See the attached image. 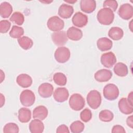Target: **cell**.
I'll return each mask as SVG.
<instances>
[{"label": "cell", "instance_id": "cell-1", "mask_svg": "<svg viewBox=\"0 0 133 133\" xmlns=\"http://www.w3.org/2000/svg\"><path fill=\"white\" fill-rule=\"evenodd\" d=\"M97 18L100 24L108 25L111 24L113 22L114 14L111 9L104 7L98 11Z\"/></svg>", "mask_w": 133, "mask_h": 133}, {"label": "cell", "instance_id": "cell-2", "mask_svg": "<svg viewBox=\"0 0 133 133\" xmlns=\"http://www.w3.org/2000/svg\"><path fill=\"white\" fill-rule=\"evenodd\" d=\"M86 100L87 104L91 109H97L100 107L101 103L100 93L96 90H92L87 94Z\"/></svg>", "mask_w": 133, "mask_h": 133}, {"label": "cell", "instance_id": "cell-3", "mask_svg": "<svg viewBox=\"0 0 133 133\" xmlns=\"http://www.w3.org/2000/svg\"><path fill=\"white\" fill-rule=\"evenodd\" d=\"M69 104L72 110L78 111L84 107L85 101L84 98L81 94L75 93L71 96Z\"/></svg>", "mask_w": 133, "mask_h": 133}, {"label": "cell", "instance_id": "cell-4", "mask_svg": "<svg viewBox=\"0 0 133 133\" xmlns=\"http://www.w3.org/2000/svg\"><path fill=\"white\" fill-rule=\"evenodd\" d=\"M119 89L116 85L113 84L106 85L103 89L104 97L108 100H114L119 96Z\"/></svg>", "mask_w": 133, "mask_h": 133}, {"label": "cell", "instance_id": "cell-5", "mask_svg": "<svg viewBox=\"0 0 133 133\" xmlns=\"http://www.w3.org/2000/svg\"><path fill=\"white\" fill-rule=\"evenodd\" d=\"M70 55V51L68 48L61 46L56 49L54 54V57L58 62L64 63L69 60Z\"/></svg>", "mask_w": 133, "mask_h": 133}, {"label": "cell", "instance_id": "cell-6", "mask_svg": "<svg viewBox=\"0 0 133 133\" xmlns=\"http://www.w3.org/2000/svg\"><path fill=\"white\" fill-rule=\"evenodd\" d=\"M20 101L24 107L32 106L35 100V96L34 92L29 89L23 90L20 95Z\"/></svg>", "mask_w": 133, "mask_h": 133}, {"label": "cell", "instance_id": "cell-7", "mask_svg": "<svg viewBox=\"0 0 133 133\" xmlns=\"http://www.w3.org/2000/svg\"><path fill=\"white\" fill-rule=\"evenodd\" d=\"M47 25L48 28L52 31L55 32H58L61 31L64 26V21L57 16L51 17L48 19Z\"/></svg>", "mask_w": 133, "mask_h": 133}, {"label": "cell", "instance_id": "cell-8", "mask_svg": "<svg viewBox=\"0 0 133 133\" xmlns=\"http://www.w3.org/2000/svg\"><path fill=\"white\" fill-rule=\"evenodd\" d=\"M51 39L53 43L58 46L64 45L68 41L66 32L64 31H60L52 33Z\"/></svg>", "mask_w": 133, "mask_h": 133}, {"label": "cell", "instance_id": "cell-9", "mask_svg": "<svg viewBox=\"0 0 133 133\" xmlns=\"http://www.w3.org/2000/svg\"><path fill=\"white\" fill-rule=\"evenodd\" d=\"M100 61L101 64L105 68H111L116 62V58L113 52L109 51L101 55Z\"/></svg>", "mask_w": 133, "mask_h": 133}, {"label": "cell", "instance_id": "cell-10", "mask_svg": "<svg viewBox=\"0 0 133 133\" xmlns=\"http://www.w3.org/2000/svg\"><path fill=\"white\" fill-rule=\"evenodd\" d=\"M119 17L124 20H129L133 16V7L128 3L122 4L118 11Z\"/></svg>", "mask_w": 133, "mask_h": 133}, {"label": "cell", "instance_id": "cell-11", "mask_svg": "<svg viewBox=\"0 0 133 133\" xmlns=\"http://www.w3.org/2000/svg\"><path fill=\"white\" fill-rule=\"evenodd\" d=\"M69 96L68 90L65 87H58L53 94L54 99L58 102H63L68 100Z\"/></svg>", "mask_w": 133, "mask_h": 133}, {"label": "cell", "instance_id": "cell-12", "mask_svg": "<svg viewBox=\"0 0 133 133\" xmlns=\"http://www.w3.org/2000/svg\"><path fill=\"white\" fill-rule=\"evenodd\" d=\"M73 24L78 28H83L88 23V17L87 15L79 11L76 12L72 19Z\"/></svg>", "mask_w": 133, "mask_h": 133}, {"label": "cell", "instance_id": "cell-13", "mask_svg": "<svg viewBox=\"0 0 133 133\" xmlns=\"http://www.w3.org/2000/svg\"><path fill=\"white\" fill-rule=\"evenodd\" d=\"M54 92L53 86L48 83H44L41 84L38 88V92L43 98L50 97Z\"/></svg>", "mask_w": 133, "mask_h": 133}, {"label": "cell", "instance_id": "cell-14", "mask_svg": "<svg viewBox=\"0 0 133 133\" xmlns=\"http://www.w3.org/2000/svg\"><path fill=\"white\" fill-rule=\"evenodd\" d=\"M112 75L110 70L103 69L97 71L94 74V78L99 82H106L111 78Z\"/></svg>", "mask_w": 133, "mask_h": 133}, {"label": "cell", "instance_id": "cell-15", "mask_svg": "<svg viewBox=\"0 0 133 133\" xmlns=\"http://www.w3.org/2000/svg\"><path fill=\"white\" fill-rule=\"evenodd\" d=\"M118 106L121 112L124 114H130L133 112V105L130 104L126 98H122L119 100Z\"/></svg>", "mask_w": 133, "mask_h": 133}, {"label": "cell", "instance_id": "cell-16", "mask_svg": "<svg viewBox=\"0 0 133 133\" xmlns=\"http://www.w3.org/2000/svg\"><path fill=\"white\" fill-rule=\"evenodd\" d=\"M96 2L94 0H81L80 2V8L82 11L90 14L96 9Z\"/></svg>", "mask_w": 133, "mask_h": 133}, {"label": "cell", "instance_id": "cell-17", "mask_svg": "<svg viewBox=\"0 0 133 133\" xmlns=\"http://www.w3.org/2000/svg\"><path fill=\"white\" fill-rule=\"evenodd\" d=\"M74 12L73 7L69 5L63 4L60 5L58 9V15L63 19L70 18Z\"/></svg>", "mask_w": 133, "mask_h": 133}, {"label": "cell", "instance_id": "cell-18", "mask_svg": "<svg viewBox=\"0 0 133 133\" xmlns=\"http://www.w3.org/2000/svg\"><path fill=\"white\" fill-rule=\"evenodd\" d=\"M17 83L22 88H28L31 86L32 79L31 77L25 73L19 74L16 78Z\"/></svg>", "mask_w": 133, "mask_h": 133}, {"label": "cell", "instance_id": "cell-19", "mask_svg": "<svg viewBox=\"0 0 133 133\" xmlns=\"http://www.w3.org/2000/svg\"><path fill=\"white\" fill-rule=\"evenodd\" d=\"M48 114V111L46 107L44 105H38L34 108L33 111V117L40 119H45Z\"/></svg>", "mask_w": 133, "mask_h": 133}, {"label": "cell", "instance_id": "cell-20", "mask_svg": "<svg viewBox=\"0 0 133 133\" xmlns=\"http://www.w3.org/2000/svg\"><path fill=\"white\" fill-rule=\"evenodd\" d=\"M68 38L74 41L80 40L83 36V32L81 30L75 27H70L66 32Z\"/></svg>", "mask_w": 133, "mask_h": 133}, {"label": "cell", "instance_id": "cell-21", "mask_svg": "<svg viewBox=\"0 0 133 133\" xmlns=\"http://www.w3.org/2000/svg\"><path fill=\"white\" fill-rule=\"evenodd\" d=\"M44 129V125L41 120L35 118L29 124V130L31 133H42Z\"/></svg>", "mask_w": 133, "mask_h": 133}, {"label": "cell", "instance_id": "cell-22", "mask_svg": "<svg viewBox=\"0 0 133 133\" xmlns=\"http://www.w3.org/2000/svg\"><path fill=\"white\" fill-rule=\"evenodd\" d=\"M97 46L98 48L102 51H107L112 48L113 46L112 41L109 38L104 37L99 38L97 41Z\"/></svg>", "mask_w": 133, "mask_h": 133}, {"label": "cell", "instance_id": "cell-23", "mask_svg": "<svg viewBox=\"0 0 133 133\" xmlns=\"http://www.w3.org/2000/svg\"><path fill=\"white\" fill-rule=\"evenodd\" d=\"M31 118V110L28 108H22L18 111V119L22 123L29 122Z\"/></svg>", "mask_w": 133, "mask_h": 133}, {"label": "cell", "instance_id": "cell-24", "mask_svg": "<svg viewBox=\"0 0 133 133\" xmlns=\"http://www.w3.org/2000/svg\"><path fill=\"white\" fill-rule=\"evenodd\" d=\"M108 35L109 37L114 41H118L123 37L124 32L123 30L119 27H112L109 31Z\"/></svg>", "mask_w": 133, "mask_h": 133}, {"label": "cell", "instance_id": "cell-25", "mask_svg": "<svg viewBox=\"0 0 133 133\" xmlns=\"http://www.w3.org/2000/svg\"><path fill=\"white\" fill-rule=\"evenodd\" d=\"M12 12V7L7 2H4L0 5V15L3 18H7L10 16Z\"/></svg>", "mask_w": 133, "mask_h": 133}, {"label": "cell", "instance_id": "cell-26", "mask_svg": "<svg viewBox=\"0 0 133 133\" xmlns=\"http://www.w3.org/2000/svg\"><path fill=\"white\" fill-rule=\"evenodd\" d=\"M113 70L115 74L120 77L126 76L128 73L127 66L123 62H118L115 64Z\"/></svg>", "mask_w": 133, "mask_h": 133}, {"label": "cell", "instance_id": "cell-27", "mask_svg": "<svg viewBox=\"0 0 133 133\" xmlns=\"http://www.w3.org/2000/svg\"><path fill=\"white\" fill-rule=\"evenodd\" d=\"M18 42L20 46L24 50H28L30 49L33 45L32 39L26 36H22L18 38Z\"/></svg>", "mask_w": 133, "mask_h": 133}, {"label": "cell", "instance_id": "cell-28", "mask_svg": "<svg viewBox=\"0 0 133 133\" xmlns=\"http://www.w3.org/2000/svg\"><path fill=\"white\" fill-rule=\"evenodd\" d=\"M53 81L56 84L59 86H64L67 82V78L65 75L61 72H57L53 76Z\"/></svg>", "mask_w": 133, "mask_h": 133}, {"label": "cell", "instance_id": "cell-29", "mask_svg": "<svg viewBox=\"0 0 133 133\" xmlns=\"http://www.w3.org/2000/svg\"><path fill=\"white\" fill-rule=\"evenodd\" d=\"M99 118L100 121L104 122H109L114 118L113 113L109 110H103L99 114Z\"/></svg>", "mask_w": 133, "mask_h": 133}, {"label": "cell", "instance_id": "cell-30", "mask_svg": "<svg viewBox=\"0 0 133 133\" xmlns=\"http://www.w3.org/2000/svg\"><path fill=\"white\" fill-rule=\"evenodd\" d=\"M9 19L10 21L13 23L21 25L24 23V17L21 12L19 11H15L11 15Z\"/></svg>", "mask_w": 133, "mask_h": 133}, {"label": "cell", "instance_id": "cell-31", "mask_svg": "<svg viewBox=\"0 0 133 133\" xmlns=\"http://www.w3.org/2000/svg\"><path fill=\"white\" fill-rule=\"evenodd\" d=\"M9 34L10 36L13 38H19L23 35L24 29L21 26L13 25Z\"/></svg>", "mask_w": 133, "mask_h": 133}, {"label": "cell", "instance_id": "cell-32", "mask_svg": "<svg viewBox=\"0 0 133 133\" xmlns=\"http://www.w3.org/2000/svg\"><path fill=\"white\" fill-rule=\"evenodd\" d=\"M84 124L79 121L73 122L70 125V128L72 133H80L84 129Z\"/></svg>", "mask_w": 133, "mask_h": 133}, {"label": "cell", "instance_id": "cell-33", "mask_svg": "<svg viewBox=\"0 0 133 133\" xmlns=\"http://www.w3.org/2000/svg\"><path fill=\"white\" fill-rule=\"evenodd\" d=\"M19 131V128L18 126L15 123H7L4 128L3 132L4 133H18Z\"/></svg>", "mask_w": 133, "mask_h": 133}, {"label": "cell", "instance_id": "cell-34", "mask_svg": "<svg viewBox=\"0 0 133 133\" xmlns=\"http://www.w3.org/2000/svg\"><path fill=\"white\" fill-rule=\"evenodd\" d=\"M80 118L84 122H89L92 118V113L89 109H84L80 113Z\"/></svg>", "mask_w": 133, "mask_h": 133}, {"label": "cell", "instance_id": "cell-35", "mask_svg": "<svg viewBox=\"0 0 133 133\" xmlns=\"http://www.w3.org/2000/svg\"><path fill=\"white\" fill-rule=\"evenodd\" d=\"M103 6L104 7L111 9L113 11H115L118 7V3L114 0H105L103 2Z\"/></svg>", "mask_w": 133, "mask_h": 133}, {"label": "cell", "instance_id": "cell-36", "mask_svg": "<svg viewBox=\"0 0 133 133\" xmlns=\"http://www.w3.org/2000/svg\"><path fill=\"white\" fill-rule=\"evenodd\" d=\"M11 26V23L7 20H3L0 22V32L5 33L8 31Z\"/></svg>", "mask_w": 133, "mask_h": 133}, {"label": "cell", "instance_id": "cell-37", "mask_svg": "<svg viewBox=\"0 0 133 133\" xmlns=\"http://www.w3.org/2000/svg\"><path fill=\"white\" fill-rule=\"evenodd\" d=\"M111 132L112 133H117V132L125 133L126 131L123 126L119 125H114L113 127Z\"/></svg>", "mask_w": 133, "mask_h": 133}, {"label": "cell", "instance_id": "cell-38", "mask_svg": "<svg viewBox=\"0 0 133 133\" xmlns=\"http://www.w3.org/2000/svg\"><path fill=\"white\" fill-rule=\"evenodd\" d=\"M57 133H69L70 131L68 126L64 124H62L58 126L56 130Z\"/></svg>", "mask_w": 133, "mask_h": 133}, {"label": "cell", "instance_id": "cell-39", "mask_svg": "<svg viewBox=\"0 0 133 133\" xmlns=\"http://www.w3.org/2000/svg\"><path fill=\"white\" fill-rule=\"evenodd\" d=\"M126 124L131 128H133V115H130L127 118Z\"/></svg>", "mask_w": 133, "mask_h": 133}, {"label": "cell", "instance_id": "cell-40", "mask_svg": "<svg viewBox=\"0 0 133 133\" xmlns=\"http://www.w3.org/2000/svg\"><path fill=\"white\" fill-rule=\"evenodd\" d=\"M128 101L129 102V103L131 104H132V91L130 92L128 95V98H127ZM133 105V104H132Z\"/></svg>", "mask_w": 133, "mask_h": 133}, {"label": "cell", "instance_id": "cell-41", "mask_svg": "<svg viewBox=\"0 0 133 133\" xmlns=\"http://www.w3.org/2000/svg\"><path fill=\"white\" fill-rule=\"evenodd\" d=\"M1 96V107H2L5 103V97L2 94H0Z\"/></svg>", "mask_w": 133, "mask_h": 133}, {"label": "cell", "instance_id": "cell-42", "mask_svg": "<svg viewBox=\"0 0 133 133\" xmlns=\"http://www.w3.org/2000/svg\"><path fill=\"white\" fill-rule=\"evenodd\" d=\"M132 20H131V21H130V23H129V29H130V31H131V32H132Z\"/></svg>", "mask_w": 133, "mask_h": 133}, {"label": "cell", "instance_id": "cell-43", "mask_svg": "<svg viewBox=\"0 0 133 133\" xmlns=\"http://www.w3.org/2000/svg\"><path fill=\"white\" fill-rule=\"evenodd\" d=\"M1 82L2 83V82H3V81L4 80V78H5V77H2V76H4V75H5V74L3 73V71H2V70H1Z\"/></svg>", "mask_w": 133, "mask_h": 133}, {"label": "cell", "instance_id": "cell-44", "mask_svg": "<svg viewBox=\"0 0 133 133\" xmlns=\"http://www.w3.org/2000/svg\"><path fill=\"white\" fill-rule=\"evenodd\" d=\"M41 2L45 3V4H49L51 2H52V1H39Z\"/></svg>", "mask_w": 133, "mask_h": 133}, {"label": "cell", "instance_id": "cell-45", "mask_svg": "<svg viewBox=\"0 0 133 133\" xmlns=\"http://www.w3.org/2000/svg\"><path fill=\"white\" fill-rule=\"evenodd\" d=\"M64 2H66V3H74L75 2H76V1H64Z\"/></svg>", "mask_w": 133, "mask_h": 133}]
</instances>
